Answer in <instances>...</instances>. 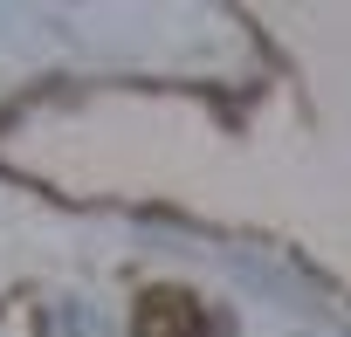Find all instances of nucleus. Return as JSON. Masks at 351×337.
Listing matches in <instances>:
<instances>
[{
  "mask_svg": "<svg viewBox=\"0 0 351 337\" xmlns=\"http://www.w3.org/2000/svg\"><path fill=\"white\" fill-rule=\"evenodd\" d=\"M138 337H207V316L186 289H145L138 296Z\"/></svg>",
  "mask_w": 351,
  "mask_h": 337,
  "instance_id": "nucleus-1",
  "label": "nucleus"
}]
</instances>
